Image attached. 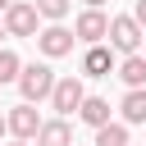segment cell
I'll return each mask as SVG.
<instances>
[{"instance_id": "4", "label": "cell", "mask_w": 146, "mask_h": 146, "mask_svg": "<svg viewBox=\"0 0 146 146\" xmlns=\"http://www.w3.org/2000/svg\"><path fill=\"white\" fill-rule=\"evenodd\" d=\"M82 78H55V87H50V110H59V119H68V114H78V105H82Z\"/></svg>"}, {"instance_id": "8", "label": "cell", "mask_w": 146, "mask_h": 146, "mask_svg": "<svg viewBox=\"0 0 146 146\" xmlns=\"http://www.w3.org/2000/svg\"><path fill=\"white\" fill-rule=\"evenodd\" d=\"M110 68H114V50H110L105 41L87 46V55H82V73H87V78H110Z\"/></svg>"}, {"instance_id": "3", "label": "cell", "mask_w": 146, "mask_h": 146, "mask_svg": "<svg viewBox=\"0 0 146 146\" xmlns=\"http://www.w3.org/2000/svg\"><path fill=\"white\" fill-rule=\"evenodd\" d=\"M36 5L32 0H9V9L0 14V23H5V36H36Z\"/></svg>"}, {"instance_id": "17", "label": "cell", "mask_w": 146, "mask_h": 146, "mask_svg": "<svg viewBox=\"0 0 146 146\" xmlns=\"http://www.w3.org/2000/svg\"><path fill=\"white\" fill-rule=\"evenodd\" d=\"M100 5H105V0H87V9H100Z\"/></svg>"}, {"instance_id": "15", "label": "cell", "mask_w": 146, "mask_h": 146, "mask_svg": "<svg viewBox=\"0 0 146 146\" xmlns=\"http://www.w3.org/2000/svg\"><path fill=\"white\" fill-rule=\"evenodd\" d=\"M18 68H23V59L14 50H0V87L5 82H18Z\"/></svg>"}, {"instance_id": "9", "label": "cell", "mask_w": 146, "mask_h": 146, "mask_svg": "<svg viewBox=\"0 0 146 146\" xmlns=\"http://www.w3.org/2000/svg\"><path fill=\"white\" fill-rule=\"evenodd\" d=\"M32 141L36 146H73V128H68V119H41Z\"/></svg>"}, {"instance_id": "10", "label": "cell", "mask_w": 146, "mask_h": 146, "mask_svg": "<svg viewBox=\"0 0 146 146\" xmlns=\"http://www.w3.org/2000/svg\"><path fill=\"white\" fill-rule=\"evenodd\" d=\"M78 119H82V123H91V128L110 123V100H105V96H82V105H78Z\"/></svg>"}, {"instance_id": "5", "label": "cell", "mask_w": 146, "mask_h": 146, "mask_svg": "<svg viewBox=\"0 0 146 146\" xmlns=\"http://www.w3.org/2000/svg\"><path fill=\"white\" fill-rule=\"evenodd\" d=\"M73 41H78V36H73L64 23H50V27H41V32H36V46H41V55H46V59L68 55V50H73Z\"/></svg>"}, {"instance_id": "11", "label": "cell", "mask_w": 146, "mask_h": 146, "mask_svg": "<svg viewBox=\"0 0 146 146\" xmlns=\"http://www.w3.org/2000/svg\"><path fill=\"white\" fill-rule=\"evenodd\" d=\"M119 110H123V123H146V87H128Z\"/></svg>"}, {"instance_id": "6", "label": "cell", "mask_w": 146, "mask_h": 146, "mask_svg": "<svg viewBox=\"0 0 146 146\" xmlns=\"http://www.w3.org/2000/svg\"><path fill=\"white\" fill-rule=\"evenodd\" d=\"M5 128H9L18 141H32V137H36V128H41V114L32 110V100H23V105H14V110L5 114Z\"/></svg>"}, {"instance_id": "2", "label": "cell", "mask_w": 146, "mask_h": 146, "mask_svg": "<svg viewBox=\"0 0 146 146\" xmlns=\"http://www.w3.org/2000/svg\"><path fill=\"white\" fill-rule=\"evenodd\" d=\"M50 87H55V68L50 64H23L18 68V91H23V100H46L50 96Z\"/></svg>"}, {"instance_id": "16", "label": "cell", "mask_w": 146, "mask_h": 146, "mask_svg": "<svg viewBox=\"0 0 146 146\" xmlns=\"http://www.w3.org/2000/svg\"><path fill=\"white\" fill-rule=\"evenodd\" d=\"M132 18H137V23H141V32H146V0H137V5H132Z\"/></svg>"}, {"instance_id": "7", "label": "cell", "mask_w": 146, "mask_h": 146, "mask_svg": "<svg viewBox=\"0 0 146 146\" xmlns=\"http://www.w3.org/2000/svg\"><path fill=\"white\" fill-rule=\"evenodd\" d=\"M105 32H110V18H105L100 9H82V14L73 18V36H78V41H87V46L105 41Z\"/></svg>"}, {"instance_id": "13", "label": "cell", "mask_w": 146, "mask_h": 146, "mask_svg": "<svg viewBox=\"0 0 146 146\" xmlns=\"http://www.w3.org/2000/svg\"><path fill=\"white\" fill-rule=\"evenodd\" d=\"M96 146H128V123H100L96 128Z\"/></svg>"}, {"instance_id": "20", "label": "cell", "mask_w": 146, "mask_h": 146, "mask_svg": "<svg viewBox=\"0 0 146 146\" xmlns=\"http://www.w3.org/2000/svg\"><path fill=\"white\" fill-rule=\"evenodd\" d=\"M14 146H27V141H14Z\"/></svg>"}, {"instance_id": "19", "label": "cell", "mask_w": 146, "mask_h": 146, "mask_svg": "<svg viewBox=\"0 0 146 146\" xmlns=\"http://www.w3.org/2000/svg\"><path fill=\"white\" fill-rule=\"evenodd\" d=\"M5 9H9V0H0V14H5Z\"/></svg>"}, {"instance_id": "12", "label": "cell", "mask_w": 146, "mask_h": 146, "mask_svg": "<svg viewBox=\"0 0 146 146\" xmlns=\"http://www.w3.org/2000/svg\"><path fill=\"white\" fill-rule=\"evenodd\" d=\"M119 78H123L128 87H146V55H141V50H137V55H123Z\"/></svg>"}, {"instance_id": "1", "label": "cell", "mask_w": 146, "mask_h": 146, "mask_svg": "<svg viewBox=\"0 0 146 146\" xmlns=\"http://www.w3.org/2000/svg\"><path fill=\"white\" fill-rule=\"evenodd\" d=\"M141 23L132 18V14H119V18H110V32H105V41H110V50H119V55H137L141 50Z\"/></svg>"}, {"instance_id": "21", "label": "cell", "mask_w": 146, "mask_h": 146, "mask_svg": "<svg viewBox=\"0 0 146 146\" xmlns=\"http://www.w3.org/2000/svg\"><path fill=\"white\" fill-rule=\"evenodd\" d=\"M0 36H5V23H0Z\"/></svg>"}, {"instance_id": "18", "label": "cell", "mask_w": 146, "mask_h": 146, "mask_svg": "<svg viewBox=\"0 0 146 146\" xmlns=\"http://www.w3.org/2000/svg\"><path fill=\"white\" fill-rule=\"evenodd\" d=\"M5 132H9V128H5V114H0V137H5Z\"/></svg>"}, {"instance_id": "14", "label": "cell", "mask_w": 146, "mask_h": 146, "mask_svg": "<svg viewBox=\"0 0 146 146\" xmlns=\"http://www.w3.org/2000/svg\"><path fill=\"white\" fill-rule=\"evenodd\" d=\"M32 5H36V14H41V18H50V23L68 18V9H73V0H32Z\"/></svg>"}]
</instances>
